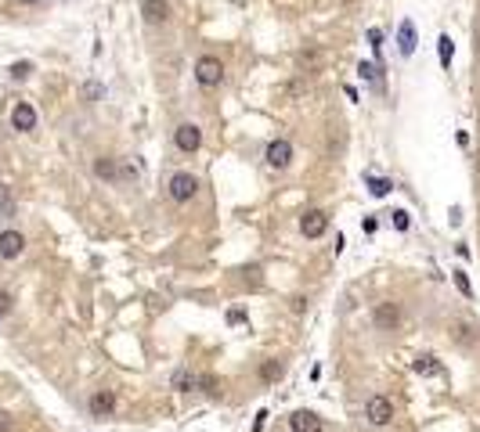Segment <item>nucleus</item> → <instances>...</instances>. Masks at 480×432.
<instances>
[{
    "mask_svg": "<svg viewBox=\"0 0 480 432\" xmlns=\"http://www.w3.org/2000/svg\"><path fill=\"white\" fill-rule=\"evenodd\" d=\"M195 83L202 86V91H213V86L224 83V61L217 54H202L195 61Z\"/></svg>",
    "mask_w": 480,
    "mask_h": 432,
    "instance_id": "nucleus-1",
    "label": "nucleus"
},
{
    "mask_svg": "<svg viewBox=\"0 0 480 432\" xmlns=\"http://www.w3.org/2000/svg\"><path fill=\"white\" fill-rule=\"evenodd\" d=\"M166 194H170V202H177V206H184V202H192L195 194H199V177L195 173H174L170 177V187H166Z\"/></svg>",
    "mask_w": 480,
    "mask_h": 432,
    "instance_id": "nucleus-2",
    "label": "nucleus"
},
{
    "mask_svg": "<svg viewBox=\"0 0 480 432\" xmlns=\"http://www.w3.org/2000/svg\"><path fill=\"white\" fill-rule=\"evenodd\" d=\"M264 159H267V166H271V169H285L289 162H293V144H289L285 137L271 141V144H267V151H264Z\"/></svg>",
    "mask_w": 480,
    "mask_h": 432,
    "instance_id": "nucleus-5",
    "label": "nucleus"
},
{
    "mask_svg": "<svg viewBox=\"0 0 480 432\" xmlns=\"http://www.w3.org/2000/svg\"><path fill=\"white\" fill-rule=\"evenodd\" d=\"M390 180H383V177H368V191H372V199H383V194H390Z\"/></svg>",
    "mask_w": 480,
    "mask_h": 432,
    "instance_id": "nucleus-19",
    "label": "nucleus"
},
{
    "mask_svg": "<svg viewBox=\"0 0 480 432\" xmlns=\"http://www.w3.org/2000/svg\"><path fill=\"white\" fill-rule=\"evenodd\" d=\"M11 307H15L11 292H8V288H0V317H8V314H11Z\"/></svg>",
    "mask_w": 480,
    "mask_h": 432,
    "instance_id": "nucleus-25",
    "label": "nucleus"
},
{
    "mask_svg": "<svg viewBox=\"0 0 480 432\" xmlns=\"http://www.w3.org/2000/svg\"><path fill=\"white\" fill-rule=\"evenodd\" d=\"M18 4H26V8H40V4H47V0H18Z\"/></svg>",
    "mask_w": 480,
    "mask_h": 432,
    "instance_id": "nucleus-29",
    "label": "nucleus"
},
{
    "mask_svg": "<svg viewBox=\"0 0 480 432\" xmlns=\"http://www.w3.org/2000/svg\"><path fill=\"white\" fill-rule=\"evenodd\" d=\"M365 422H368L372 429H387V425L393 422V403H390L387 396H368V403H365Z\"/></svg>",
    "mask_w": 480,
    "mask_h": 432,
    "instance_id": "nucleus-3",
    "label": "nucleus"
},
{
    "mask_svg": "<svg viewBox=\"0 0 480 432\" xmlns=\"http://www.w3.org/2000/svg\"><path fill=\"white\" fill-rule=\"evenodd\" d=\"M0 216H15V194H11V187L8 184H0Z\"/></svg>",
    "mask_w": 480,
    "mask_h": 432,
    "instance_id": "nucleus-18",
    "label": "nucleus"
},
{
    "mask_svg": "<svg viewBox=\"0 0 480 432\" xmlns=\"http://www.w3.org/2000/svg\"><path fill=\"white\" fill-rule=\"evenodd\" d=\"M289 429L293 432H322V418L315 410H293V415H289Z\"/></svg>",
    "mask_w": 480,
    "mask_h": 432,
    "instance_id": "nucleus-11",
    "label": "nucleus"
},
{
    "mask_svg": "<svg viewBox=\"0 0 480 432\" xmlns=\"http://www.w3.org/2000/svg\"><path fill=\"white\" fill-rule=\"evenodd\" d=\"M437 54H441V69H451V54H455V47H451V36H448V33L437 36Z\"/></svg>",
    "mask_w": 480,
    "mask_h": 432,
    "instance_id": "nucleus-17",
    "label": "nucleus"
},
{
    "mask_svg": "<svg viewBox=\"0 0 480 432\" xmlns=\"http://www.w3.org/2000/svg\"><path fill=\"white\" fill-rule=\"evenodd\" d=\"M451 281H455V288L463 292L466 299H473V285H470V277H466L463 270H455V274H451Z\"/></svg>",
    "mask_w": 480,
    "mask_h": 432,
    "instance_id": "nucleus-22",
    "label": "nucleus"
},
{
    "mask_svg": "<svg viewBox=\"0 0 480 432\" xmlns=\"http://www.w3.org/2000/svg\"><path fill=\"white\" fill-rule=\"evenodd\" d=\"M260 378H264V382H275V378H282V364H278V360H267V364L260 367Z\"/></svg>",
    "mask_w": 480,
    "mask_h": 432,
    "instance_id": "nucleus-21",
    "label": "nucleus"
},
{
    "mask_svg": "<svg viewBox=\"0 0 480 432\" xmlns=\"http://www.w3.org/2000/svg\"><path fill=\"white\" fill-rule=\"evenodd\" d=\"M195 385H199V378L188 371V367H177V371H174V389H177V393H192Z\"/></svg>",
    "mask_w": 480,
    "mask_h": 432,
    "instance_id": "nucleus-15",
    "label": "nucleus"
},
{
    "mask_svg": "<svg viewBox=\"0 0 480 432\" xmlns=\"http://www.w3.org/2000/svg\"><path fill=\"white\" fill-rule=\"evenodd\" d=\"M361 231H365V234H375V220H361Z\"/></svg>",
    "mask_w": 480,
    "mask_h": 432,
    "instance_id": "nucleus-28",
    "label": "nucleus"
},
{
    "mask_svg": "<svg viewBox=\"0 0 480 432\" xmlns=\"http://www.w3.org/2000/svg\"><path fill=\"white\" fill-rule=\"evenodd\" d=\"M174 144H177V151H184V155H195V151L202 148V130L195 123H181L174 130Z\"/></svg>",
    "mask_w": 480,
    "mask_h": 432,
    "instance_id": "nucleus-4",
    "label": "nucleus"
},
{
    "mask_svg": "<svg viewBox=\"0 0 480 432\" xmlns=\"http://www.w3.org/2000/svg\"><path fill=\"white\" fill-rule=\"evenodd\" d=\"M87 407H91V418H109L116 410V393L112 389H98V393L87 400Z\"/></svg>",
    "mask_w": 480,
    "mask_h": 432,
    "instance_id": "nucleus-10",
    "label": "nucleus"
},
{
    "mask_svg": "<svg viewBox=\"0 0 480 432\" xmlns=\"http://www.w3.org/2000/svg\"><path fill=\"white\" fill-rule=\"evenodd\" d=\"M329 231V216L322 213V209H307L303 216H300V234L303 238H322Z\"/></svg>",
    "mask_w": 480,
    "mask_h": 432,
    "instance_id": "nucleus-7",
    "label": "nucleus"
},
{
    "mask_svg": "<svg viewBox=\"0 0 480 432\" xmlns=\"http://www.w3.org/2000/svg\"><path fill=\"white\" fill-rule=\"evenodd\" d=\"M412 367H415V375H441V371H444L441 360L430 357V353H426V357H415V364H412Z\"/></svg>",
    "mask_w": 480,
    "mask_h": 432,
    "instance_id": "nucleus-16",
    "label": "nucleus"
},
{
    "mask_svg": "<svg viewBox=\"0 0 480 432\" xmlns=\"http://www.w3.org/2000/svg\"><path fill=\"white\" fill-rule=\"evenodd\" d=\"M390 224L398 227V231H408V227H412V220H408V213H405V209H398V213H390Z\"/></svg>",
    "mask_w": 480,
    "mask_h": 432,
    "instance_id": "nucleus-23",
    "label": "nucleus"
},
{
    "mask_svg": "<svg viewBox=\"0 0 480 432\" xmlns=\"http://www.w3.org/2000/svg\"><path fill=\"white\" fill-rule=\"evenodd\" d=\"M94 177L109 180V184H119V162L116 159H94Z\"/></svg>",
    "mask_w": 480,
    "mask_h": 432,
    "instance_id": "nucleus-14",
    "label": "nucleus"
},
{
    "mask_svg": "<svg viewBox=\"0 0 480 432\" xmlns=\"http://www.w3.org/2000/svg\"><path fill=\"white\" fill-rule=\"evenodd\" d=\"M358 76H361V79H368V83H375V86H383L380 69H375V65H368V61H361V65H358Z\"/></svg>",
    "mask_w": 480,
    "mask_h": 432,
    "instance_id": "nucleus-20",
    "label": "nucleus"
},
{
    "mask_svg": "<svg viewBox=\"0 0 480 432\" xmlns=\"http://www.w3.org/2000/svg\"><path fill=\"white\" fill-rule=\"evenodd\" d=\"M29 72H33L29 61H15V65H11V79H26Z\"/></svg>",
    "mask_w": 480,
    "mask_h": 432,
    "instance_id": "nucleus-24",
    "label": "nucleus"
},
{
    "mask_svg": "<svg viewBox=\"0 0 480 432\" xmlns=\"http://www.w3.org/2000/svg\"><path fill=\"white\" fill-rule=\"evenodd\" d=\"M368 43H372V51L380 54V51H383V33H380V29H368Z\"/></svg>",
    "mask_w": 480,
    "mask_h": 432,
    "instance_id": "nucleus-27",
    "label": "nucleus"
},
{
    "mask_svg": "<svg viewBox=\"0 0 480 432\" xmlns=\"http://www.w3.org/2000/svg\"><path fill=\"white\" fill-rule=\"evenodd\" d=\"M398 51H401L405 58L415 54V26H412V18H405L401 29H398Z\"/></svg>",
    "mask_w": 480,
    "mask_h": 432,
    "instance_id": "nucleus-13",
    "label": "nucleus"
},
{
    "mask_svg": "<svg viewBox=\"0 0 480 432\" xmlns=\"http://www.w3.org/2000/svg\"><path fill=\"white\" fill-rule=\"evenodd\" d=\"M372 321H375V328H380V332H393L401 324V307H398V302H380V307L372 310Z\"/></svg>",
    "mask_w": 480,
    "mask_h": 432,
    "instance_id": "nucleus-6",
    "label": "nucleus"
},
{
    "mask_svg": "<svg viewBox=\"0 0 480 432\" xmlns=\"http://www.w3.org/2000/svg\"><path fill=\"white\" fill-rule=\"evenodd\" d=\"M26 252V234L22 231H0V259H18Z\"/></svg>",
    "mask_w": 480,
    "mask_h": 432,
    "instance_id": "nucleus-8",
    "label": "nucleus"
},
{
    "mask_svg": "<svg viewBox=\"0 0 480 432\" xmlns=\"http://www.w3.org/2000/svg\"><path fill=\"white\" fill-rule=\"evenodd\" d=\"M11 126L18 130V134H29V130H36V108L29 101H18L11 108Z\"/></svg>",
    "mask_w": 480,
    "mask_h": 432,
    "instance_id": "nucleus-9",
    "label": "nucleus"
},
{
    "mask_svg": "<svg viewBox=\"0 0 480 432\" xmlns=\"http://www.w3.org/2000/svg\"><path fill=\"white\" fill-rule=\"evenodd\" d=\"M141 15L149 26H163V22L170 18V8H166L163 0H141Z\"/></svg>",
    "mask_w": 480,
    "mask_h": 432,
    "instance_id": "nucleus-12",
    "label": "nucleus"
},
{
    "mask_svg": "<svg viewBox=\"0 0 480 432\" xmlns=\"http://www.w3.org/2000/svg\"><path fill=\"white\" fill-rule=\"evenodd\" d=\"M199 385H202L210 396H220V389H217V378H213V375H202V378H199Z\"/></svg>",
    "mask_w": 480,
    "mask_h": 432,
    "instance_id": "nucleus-26",
    "label": "nucleus"
}]
</instances>
